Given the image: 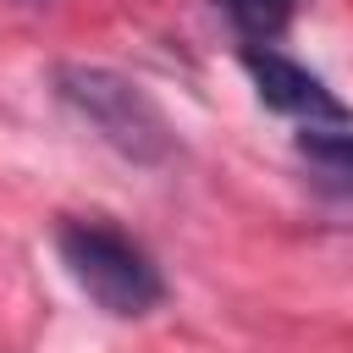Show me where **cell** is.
<instances>
[{
  "instance_id": "obj_2",
  "label": "cell",
  "mask_w": 353,
  "mask_h": 353,
  "mask_svg": "<svg viewBox=\"0 0 353 353\" xmlns=\"http://www.w3.org/2000/svg\"><path fill=\"white\" fill-rule=\"evenodd\" d=\"M55 88H61V99H66L116 154H127V160H138V165L171 160L176 132H171L165 110H160L132 77H121V72H110V66H55Z\"/></svg>"
},
{
  "instance_id": "obj_6",
  "label": "cell",
  "mask_w": 353,
  "mask_h": 353,
  "mask_svg": "<svg viewBox=\"0 0 353 353\" xmlns=\"http://www.w3.org/2000/svg\"><path fill=\"white\" fill-rule=\"evenodd\" d=\"M17 6H50V0H17Z\"/></svg>"
},
{
  "instance_id": "obj_4",
  "label": "cell",
  "mask_w": 353,
  "mask_h": 353,
  "mask_svg": "<svg viewBox=\"0 0 353 353\" xmlns=\"http://www.w3.org/2000/svg\"><path fill=\"white\" fill-rule=\"evenodd\" d=\"M298 154L325 193L353 199V127H303Z\"/></svg>"
},
{
  "instance_id": "obj_1",
  "label": "cell",
  "mask_w": 353,
  "mask_h": 353,
  "mask_svg": "<svg viewBox=\"0 0 353 353\" xmlns=\"http://www.w3.org/2000/svg\"><path fill=\"white\" fill-rule=\"evenodd\" d=\"M55 248L61 265L72 270V281L116 320H138L149 309L165 303V276L149 259L143 243H132L121 226L94 221V215H66L55 226Z\"/></svg>"
},
{
  "instance_id": "obj_3",
  "label": "cell",
  "mask_w": 353,
  "mask_h": 353,
  "mask_svg": "<svg viewBox=\"0 0 353 353\" xmlns=\"http://www.w3.org/2000/svg\"><path fill=\"white\" fill-rule=\"evenodd\" d=\"M243 66H248V77H254V88H259V99L270 110H281V116H292L303 127H353V110L309 66H298L292 55H281L270 44H248Z\"/></svg>"
},
{
  "instance_id": "obj_5",
  "label": "cell",
  "mask_w": 353,
  "mask_h": 353,
  "mask_svg": "<svg viewBox=\"0 0 353 353\" xmlns=\"http://www.w3.org/2000/svg\"><path fill=\"white\" fill-rule=\"evenodd\" d=\"M221 11H226V22L243 33V50L248 44H270L281 28H287V17H292V0H215Z\"/></svg>"
}]
</instances>
